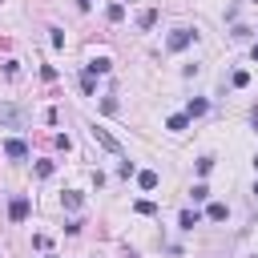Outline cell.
<instances>
[{
	"label": "cell",
	"instance_id": "6da1fadb",
	"mask_svg": "<svg viewBox=\"0 0 258 258\" xmlns=\"http://www.w3.org/2000/svg\"><path fill=\"white\" fill-rule=\"evenodd\" d=\"M89 133H93V141H97V145H105L109 153H121V141H117L109 129H101V125H89Z\"/></svg>",
	"mask_w": 258,
	"mask_h": 258
},
{
	"label": "cell",
	"instance_id": "7a4b0ae2",
	"mask_svg": "<svg viewBox=\"0 0 258 258\" xmlns=\"http://www.w3.org/2000/svg\"><path fill=\"white\" fill-rule=\"evenodd\" d=\"M0 121H4L8 129H20V125H24V109H20V105H4V101H0Z\"/></svg>",
	"mask_w": 258,
	"mask_h": 258
},
{
	"label": "cell",
	"instance_id": "3957f363",
	"mask_svg": "<svg viewBox=\"0 0 258 258\" xmlns=\"http://www.w3.org/2000/svg\"><path fill=\"white\" fill-rule=\"evenodd\" d=\"M194 36H198V32H189V28H173L165 44H169V52H181V48H185V44H189Z\"/></svg>",
	"mask_w": 258,
	"mask_h": 258
},
{
	"label": "cell",
	"instance_id": "277c9868",
	"mask_svg": "<svg viewBox=\"0 0 258 258\" xmlns=\"http://www.w3.org/2000/svg\"><path fill=\"white\" fill-rule=\"evenodd\" d=\"M4 157H12V161H24V157H28V145H24L20 137H12V141H4Z\"/></svg>",
	"mask_w": 258,
	"mask_h": 258
},
{
	"label": "cell",
	"instance_id": "5b68a950",
	"mask_svg": "<svg viewBox=\"0 0 258 258\" xmlns=\"http://www.w3.org/2000/svg\"><path fill=\"white\" fill-rule=\"evenodd\" d=\"M8 218H12V222H24V218H28V198H12Z\"/></svg>",
	"mask_w": 258,
	"mask_h": 258
},
{
	"label": "cell",
	"instance_id": "8992f818",
	"mask_svg": "<svg viewBox=\"0 0 258 258\" xmlns=\"http://www.w3.org/2000/svg\"><path fill=\"white\" fill-rule=\"evenodd\" d=\"M85 69H89V73H93V77H101V73H109V69H113V64H109V56H93V60H89V64H85Z\"/></svg>",
	"mask_w": 258,
	"mask_h": 258
},
{
	"label": "cell",
	"instance_id": "52a82bcc",
	"mask_svg": "<svg viewBox=\"0 0 258 258\" xmlns=\"http://www.w3.org/2000/svg\"><path fill=\"white\" fill-rule=\"evenodd\" d=\"M157 181H161V177H157L153 169H141V173H137V185H141V189H157Z\"/></svg>",
	"mask_w": 258,
	"mask_h": 258
},
{
	"label": "cell",
	"instance_id": "ba28073f",
	"mask_svg": "<svg viewBox=\"0 0 258 258\" xmlns=\"http://www.w3.org/2000/svg\"><path fill=\"white\" fill-rule=\"evenodd\" d=\"M226 214H230V210H226L222 202H210V210H206V218H210V222H226Z\"/></svg>",
	"mask_w": 258,
	"mask_h": 258
},
{
	"label": "cell",
	"instance_id": "9c48e42d",
	"mask_svg": "<svg viewBox=\"0 0 258 258\" xmlns=\"http://www.w3.org/2000/svg\"><path fill=\"white\" fill-rule=\"evenodd\" d=\"M198 222H202V218H198V210H181V218H177V226H181V230H194Z\"/></svg>",
	"mask_w": 258,
	"mask_h": 258
},
{
	"label": "cell",
	"instance_id": "30bf717a",
	"mask_svg": "<svg viewBox=\"0 0 258 258\" xmlns=\"http://www.w3.org/2000/svg\"><path fill=\"white\" fill-rule=\"evenodd\" d=\"M206 109H210V105H206V101L198 97V101H189V105H185V117H202Z\"/></svg>",
	"mask_w": 258,
	"mask_h": 258
},
{
	"label": "cell",
	"instance_id": "8fae6325",
	"mask_svg": "<svg viewBox=\"0 0 258 258\" xmlns=\"http://www.w3.org/2000/svg\"><path fill=\"white\" fill-rule=\"evenodd\" d=\"M185 125H189V117H185V113H177V117H169V121H165V129H173V133H181Z\"/></svg>",
	"mask_w": 258,
	"mask_h": 258
},
{
	"label": "cell",
	"instance_id": "7c38bea8",
	"mask_svg": "<svg viewBox=\"0 0 258 258\" xmlns=\"http://www.w3.org/2000/svg\"><path fill=\"white\" fill-rule=\"evenodd\" d=\"M153 24H157V12H153V8H149V12H141V16H137V28H153Z\"/></svg>",
	"mask_w": 258,
	"mask_h": 258
},
{
	"label": "cell",
	"instance_id": "4fadbf2b",
	"mask_svg": "<svg viewBox=\"0 0 258 258\" xmlns=\"http://www.w3.org/2000/svg\"><path fill=\"white\" fill-rule=\"evenodd\" d=\"M109 20L121 24V20H125V4H109Z\"/></svg>",
	"mask_w": 258,
	"mask_h": 258
},
{
	"label": "cell",
	"instance_id": "5bb4252c",
	"mask_svg": "<svg viewBox=\"0 0 258 258\" xmlns=\"http://www.w3.org/2000/svg\"><path fill=\"white\" fill-rule=\"evenodd\" d=\"M230 81H234V89H246V85H250V73H246V69H238Z\"/></svg>",
	"mask_w": 258,
	"mask_h": 258
},
{
	"label": "cell",
	"instance_id": "9a60e30c",
	"mask_svg": "<svg viewBox=\"0 0 258 258\" xmlns=\"http://www.w3.org/2000/svg\"><path fill=\"white\" fill-rule=\"evenodd\" d=\"M133 210H137V214H145V218H149V214H157V206H153V202H145V198H141V202H133Z\"/></svg>",
	"mask_w": 258,
	"mask_h": 258
},
{
	"label": "cell",
	"instance_id": "2e32d148",
	"mask_svg": "<svg viewBox=\"0 0 258 258\" xmlns=\"http://www.w3.org/2000/svg\"><path fill=\"white\" fill-rule=\"evenodd\" d=\"M64 206L77 210V206H81V194H77V189H64Z\"/></svg>",
	"mask_w": 258,
	"mask_h": 258
},
{
	"label": "cell",
	"instance_id": "e0dca14e",
	"mask_svg": "<svg viewBox=\"0 0 258 258\" xmlns=\"http://www.w3.org/2000/svg\"><path fill=\"white\" fill-rule=\"evenodd\" d=\"M93 81H97V77L85 69V73H81V89H85V93H93Z\"/></svg>",
	"mask_w": 258,
	"mask_h": 258
},
{
	"label": "cell",
	"instance_id": "ac0fdd59",
	"mask_svg": "<svg viewBox=\"0 0 258 258\" xmlns=\"http://www.w3.org/2000/svg\"><path fill=\"white\" fill-rule=\"evenodd\" d=\"M48 32H52V48H64V32L60 28H48Z\"/></svg>",
	"mask_w": 258,
	"mask_h": 258
},
{
	"label": "cell",
	"instance_id": "d6986e66",
	"mask_svg": "<svg viewBox=\"0 0 258 258\" xmlns=\"http://www.w3.org/2000/svg\"><path fill=\"white\" fill-rule=\"evenodd\" d=\"M214 169V157H198V173H210Z\"/></svg>",
	"mask_w": 258,
	"mask_h": 258
},
{
	"label": "cell",
	"instance_id": "ffe728a7",
	"mask_svg": "<svg viewBox=\"0 0 258 258\" xmlns=\"http://www.w3.org/2000/svg\"><path fill=\"white\" fill-rule=\"evenodd\" d=\"M189 194H194V202H206V198H210V189H206V185H194Z\"/></svg>",
	"mask_w": 258,
	"mask_h": 258
},
{
	"label": "cell",
	"instance_id": "44dd1931",
	"mask_svg": "<svg viewBox=\"0 0 258 258\" xmlns=\"http://www.w3.org/2000/svg\"><path fill=\"white\" fill-rule=\"evenodd\" d=\"M250 121H254V129H258V105H254V113H250Z\"/></svg>",
	"mask_w": 258,
	"mask_h": 258
},
{
	"label": "cell",
	"instance_id": "7402d4cb",
	"mask_svg": "<svg viewBox=\"0 0 258 258\" xmlns=\"http://www.w3.org/2000/svg\"><path fill=\"white\" fill-rule=\"evenodd\" d=\"M89 4H93V0H77V8H89Z\"/></svg>",
	"mask_w": 258,
	"mask_h": 258
},
{
	"label": "cell",
	"instance_id": "603a6c76",
	"mask_svg": "<svg viewBox=\"0 0 258 258\" xmlns=\"http://www.w3.org/2000/svg\"><path fill=\"white\" fill-rule=\"evenodd\" d=\"M254 60H258V44H254Z\"/></svg>",
	"mask_w": 258,
	"mask_h": 258
},
{
	"label": "cell",
	"instance_id": "cb8c5ba5",
	"mask_svg": "<svg viewBox=\"0 0 258 258\" xmlns=\"http://www.w3.org/2000/svg\"><path fill=\"white\" fill-rule=\"evenodd\" d=\"M254 198H258V181H254Z\"/></svg>",
	"mask_w": 258,
	"mask_h": 258
},
{
	"label": "cell",
	"instance_id": "d4e9b609",
	"mask_svg": "<svg viewBox=\"0 0 258 258\" xmlns=\"http://www.w3.org/2000/svg\"><path fill=\"white\" fill-rule=\"evenodd\" d=\"M254 169H258V157H254Z\"/></svg>",
	"mask_w": 258,
	"mask_h": 258
},
{
	"label": "cell",
	"instance_id": "484cf974",
	"mask_svg": "<svg viewBox=\"0 0 258 258\" xmlns=\"http://www.w3.org/2000/svg\"><path fill=\"white\" fill-rule=\"evenodd\" d=\"M254 258H258V254H254Z\"/></svg>",
	"mask_w": 258,
	"mask_h": 258
}]
</instances>
